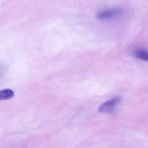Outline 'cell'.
I'll return each mask as SVG.
<instances>
[{
	"instance_id": "cell-3",
	"label": "cell",
	"mask_w": 148,
	"mask_h": 148,
	"mask_svg": "<svg viewBox=\"0 0 148 148\" xmlns=\"http://www.w3.org/2000/svg\"><path fill=\"white\" fill-rule=\"evenodd\" d=\"M133 56L140 60L148 62V51L145 49H136L133 51Z\"/></svg>"
},
{
	"instance_id": "cell-2",
	"label": "cell",
	"mask_w": 148,
	"mask_h": 148,
	"mask_svg": "<svg viewBox=\"0 0 148 148\" xmlns=\"http://www.w3.org/2000/svg\"><path fill=\"white\" fill-rule=\"evenodd\" d=\"M120 101H121V98L119 97H116L112 99L108 100L99 107L98 111L100 113H103V114H111L114 112Z\"/></svg>"
},
{
	"instance_id": "cell-4",
	"label": "cell",
	"mask_w": 148,
	"mask_h": 148,
	"mask_svg": "<svg viewBox=\"0 0 148 148\" xmlns=\"http://www.w3.org/2000/svg\"><path fill=\"white\" fill-rule=\"evenodd\" d=\"M14 93L12 90L10 89H4L0 92V100L4 101V100L11 99L14 97Z\"/></svg>"
},
{
	"instance_id": "cell-1",
	"label": "cell",
	"mask_w": 148,
	"mask_h": 148,
	"mask_svg": "<svg viewBox=\"0 0 148 148\" xmlns=\"http://www.w3.org/2000/svg\"><path fill=\"white\" fill-rule=\"evenodd\" d=\"M124 13V10L119 7L110 8L102 10L97 14V19L99 20H108L121 16Z\"/></svg>"
}]
</instances>
